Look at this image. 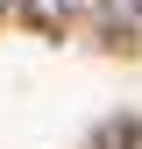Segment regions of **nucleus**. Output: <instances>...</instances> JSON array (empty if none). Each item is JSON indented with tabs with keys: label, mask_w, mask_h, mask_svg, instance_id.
<instances>
[{
	"label": "nucleus",
	"mask_w": 142,
	"mask_h": 149,
	"mask_svg": "<svg viewBox=\"0 0 142 149\" xmlns=\"http://www.w3.org/2000/svg\"><path fill=\"white\" fill-rule=\"evenodd\" d=\"M71 7H78V0H29L36 29H64V22H71Z\"/></svg>",
	"instance_id": "nucleus-1"
},
{
	"label": "nucleus",
	"mask_w": 142,
	"mask_h": 149,
	"mask_svg": "<svg viewBox=\"0 0 142 149\" xmlns=\"http://www.w3.org/2000/svg\"><path fill=\"white\" fill-rule=\"evenodd\" d=\"M0 7H7V0H0Z\"/></svg>",
	"instance_id": "nucleus-2"
}]
</instances>
